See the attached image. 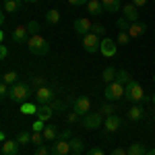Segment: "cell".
Instances as JSON below:
<instances>
[{"label":"cell","instance_id":"obj_48","mask_svg":"<svg viewBox=\"0 0 155 155\" xmlns=\"http://www.w3.org/2000/svg\"><path fill=\"white\" fill-rule=\"evenodd\" d=\"M23 2H27V4H35L37 0H23Z\"/></svg>","mask_w":155,"mask_h":155},{"label":"cell","instance_id":"obj_11","mask_svg":"<svg viewBox=\"0 0 155 155\" xmlns=\"http://www.w3.org/2000/svg\"><path fill=\"white\" fill-rule=\"evenodd\" d=\"M122 17H124L128 23H137V21H139V6H134L132 2L124 4V6H122Z\"/></svg>","mask_w":155,"mask_h":155},{"label":"cell","instance_id":"obj_24","mask_svg":"<svg viewBox=\"0 0 155 155\" xmlns=\"http://www.w3.org/2000/svg\"><path fill=\"white\" fill-rule=\"evenodd\" d=\"M21 114H25V116H35L37 114V106L31 104V101H25V104H21Z\"/></svg>","mask_w":155,"mask_h":155},{"label":"cell","instance_id":"obj_42","mask_svg":"<svg viewBox=\"0 0 155 155\" xmlns=\"http://www.w3.org/2000/svg\"><path fill=\"white\" fill-rule=\"evenodd\" d=\"M71 128H64V130H60V139H64V141H71Z\"/></svg>","mask_w":155,"mask_h":155},{"label":"cell","instance_id":"obj_9","mask_svg":"<svg viewBox=\"0 0 155 155\" xmlns=\"http://www.w3.org/2000/svg\"><path fill=\"white\" fill-rule=\"evenodd\" d=\"M35 99H37V106H39V104H52V101H54V89L48 87V85L41 87V89H37Z\"/></svg>","mask_w":155,"mask_h":155},{"label":"cell","instance_id":"obj_1","mask_svg":"<svg viewBox=\"0 0 155 155\" xmlns=\"http://www.w3.org/2000/svg\"><path fill=\"white\" fill-rule=\"evenodd\" d=\"M29 91H31V85L23 83V81H19V83H15L11 87V93L8 97L12 99V104H25V101H29Z\"/></svg>","mask_w":155,"mask_h":155},{"label":"cell","instance_id":"obj_29","mask_svg":"<svg viewBox=\"0 0 155 155\" xmlns=\"http://www.w3.org/2000/svg\"><path fill=\"white\" fill-rule=\"evenodd\" d=\"M46 21H48L50 25H56L60 21V12L54 11V8H52V11H48V12H46Z\"/></svg>","mask_w":155,"mask_h":155},{"label":"cell","instance_id":"obj_5","mask_svg":"<svg viewBox=\"0 0 155 155\" xmlns=\"http://www.w3.org/2000/svg\"><path fill=\"white\" fill-rule=\"evenodd\" d=\"M104 116L99 114V112H89L87 116H83V120H81V124H83L85 130H95V128H99L101 124H104Z\"/></svg>","mask_w":155,"mask_h":155},{"label":"cell","instance_id":"obj_13","mask_svg":"<svg viewBox=\"0 0 155 155\" xmlns=\"http://www.w3.org/2000/svg\"><path fill=\"white\" fill-rule=\"evenodd\" d=\"M52 155H71V143L64 141V139H58L52 145Z\"/></svg>","mask_w":155,"mask_h":155},{"label":"cell","instance_id":"obj_22","mask_svg":"<svg viewBox=\"0 0 155 155\" xmlns=\"http://www.w3.org/2000/svg\"><path fill=\"white\" fill-rule=\"evenodd\" d=\"M23 0H2V8L4 12H19Z\"/></svg>","mask_w":155,"mask_h":155},{"label":"cell","instance_id":"obj_52","mask_svg":"<svg viewBox=\"0 0 155 155\" xmlns=\"http://www.w3.org/2000/svg\"><path fill=\"white\" fill-rule=\"evenodd\" d=\"M153 83H155V74H153Z\"/></svg>","mask_w":155,"mask_h":155},{"label":"cell","instance_id":"obj_19","mask_svg":"<svg viewBox=\"0 0 155 155\" xmlns=\"http://www.w3.org/2000/svg\"><path fill=\"white\" fill-rule=\"evenodd\" d=\"M145 31H147V25L141 23V21L130 23V27H128V35L130 37H141V35H145Z\"/></svg>","mask_w":155,"mask_h":155},{"label":"cell","instance_id":"obj_12","mask_svg":"<svg viewBox=\"0 0 155 155\" xmlns=\"http://www.w3.org/2000/svg\"><path fill=\"white\" fill-rule=\"evenodd\" d=\"M29 37H31V35H29L27 27H15V29H12V41L19 44V46H27Z\"/></svg>","mask_w":155,"mask_h":155},{"label":"cell","instance_id":"obj_45","mask_svg":"<svg viewBox=\"0 0 155 155\" xmlns=\"http://www.w3.org/2000/svg\"><path fill=\"white\" fill-rule=\"evenodd\" d=\"M6 56H8V48L6 46H0V60H6Z\"/></svg>","mask_w":155,"mask_h":155},{"label":"cell","instance_id":"obj_31","mask_svg":"<svg viewBox=\"0 0 155 155\" xmlns=\"http://www.w3.org/2000/svg\"><path fill=\"white\" fill-rule=\"evenodd\" d=\"M31 143L39 147V145H46V139H44V132H33L31 134Z\"/></svg>","mask_w":155,"mask_h":155},{"label":"cell","instance_id":"obj_6","mask_svg":"<svg viewBox=\"0 0 155 155\" xmlns=\"http://www.w3.org/2000/svg\"><path fill=\"white\" fill-rule=\"evenodd\" d=\"M72 112H77L81 118L87 116V114L91 112V99H89L87 95H79L74 101H72Z\"/></svg>","mask_w":155,"mask_h":155},{"label":"cell","instance_id":"obj_20","mask_svg":"<svg viewBox=\"0 0 155 155\" xmlns=\"http://www.w3.org/2000/svg\"><path fill=\"white\" fill-rule=\"evenodd\" d=\"M116 77H118V71H116L114 66H106L104 72H101V81H104L106 85L114 83V81H116Z\"/></svg>","mask_w":155,"mask_h":155},{"label":"cell","instance_id":"obj_25","mask_svg":"<svg viewBox=\"0 0 155 155\" xmlns=\"http://www.w3.org/2000/svg\"><path fill=\"white\" fill-rule=\"evenodd\" d=\"M31 134H33V132H29V130H19L15 141H17L19 145H29L31 143Z\"/></svg>","mask_w":155,"mask_h":155},{"label":"cell","instance_id":"obj_21","mask_svg":"<svg viewBox=\"0 0 155 155\" xmlns=\"http://www.w3.org/2000/svg\"><path fill=\"white\" fill-rule=\"evenodd\" d=\"M19 153V143L17 141H4L2 143V155H17Z\"/></svg>","mask_w":155,"mask_h":155},{"label":"cell","instance_id":"obj_34","mask_svg":"<svg viewBox=\"0 0 155 155\" xmlns=\"http://www.w3.org/2000/svg\"><path fill=\"white\" fill-rule=\"evenodd\" d=\"M27 31H29V35H39V23L37 21H29Z\"/></svg>","mask_w":155,"mask_h":155},{"label":"cell","instance_id":"obj_15","mask_svg":"<svg viewBox=\"0 0 155 155\" xmlns=\"http://www.w3.org/2000/svg\"><path fill=\"white\" fill-rule=\"evenodd\" d=\"M44 139H46V143L58 141L60 139V128L54 126V124H46V128H44Z\"/></svg>","mask_w":155,"mask_h":155},{"label":"cell","instance_id":"obj_2","mask_svg":"<svg viewBox=\"0 0 155 155\" xmlns=\"http://www.w3.org/2000/svg\"><path fill=\"white\" fill-rule=\"evenodd\" d=\"M27 48H29V52L33 56H46L50 52V44L41 35H31L29 41H27Z\"/></svg>","mask_w":155,"mask_h":155},{"label":"cell","instance_id":"obj_46","mask_svg":"<svg viewBox=\"0 0 155 155\" xmlns=\"http://www.w3.org/2000/svg\"><path fill=\"white\" fill-rule=\"evenodd\" d=\"M110 155H128V151H126V149H122V147H118V149H114Z\"/></svg>","mask_w":155,"mask_h":155},{"label":"cell","instance_id":"obj_8","mask_svg":"<svg viewBox=\"0 0 155 155\" xmlns=\"http://www.w3.org/2000/svg\"><path fill=\"white\" fill-rule=\"evenodd\" d=\"M116 44H118V41H114L112 37H104L99 52H101L106 58H112V56H116V52H118V46H116Z\"/></svg>","mask_w":155,"mask_h":155},{"label":"cell","instance_id":"obj_36","mask_svg":"<svg viewBox=\"0 0 155 155\" xmlns=\"http://www.w3.org/2000/svg\"><path fill=\"white\" fill-rule=\"evenodd\" d=\"M91 33H95V35H104V33H106V27H104V25L101 23H93V27H91Z\"/></svg>","mask_w":155,"mask_h":155},{"label":"cell","instance_id":"obj_35","mask_svg":"<svg viewBox=\"0 0 155 155\" xmlns=\"http://www.w3.org/2000/svg\"><path fill=\"white\" fill-rule=\"evenodd\" d=\"M35 155H52V147L39 145V147H35Z\"/></svg>","mask_w":155,"mask_h":155},{"label":"cell","instance_id":"obj_17","mask_svg":"<svg viewBox=\"0 0 155 155\" xmlns=\"http://www.w3.org/2000/svg\"><path fill=\"white\" fill-rule=\"evenodd\" d=\"M104 126H106L107 132H116V130H120V126H122V120H120L116 114H112V116H107V118L104 120Z\"/></svg>","mask_w":155,"mask_h":155},{"label":"cell","instance_id":"obj_30","mask_svg":"<svg viewBox=\"0 0 155 155\" xmlns=\"http://www.w3.org/2000/svg\"><path fill=\"white\" fill-rule=\"evenodd\" d=\"M99 114H101L104 118H107V116H112V114H114V107H112V101H106L104 106L99 107Z\"/></svg>","mask_w":155,"mask_h":155},{"label":"cell","instance_id":"obj_18","mask_svg":"<svg viewBox=\"0 0 155 155\" xmlns=\"http://www.w3.org/2000/svg\"><path fill=\"white\" fill-rule=\"evenodd\" d=\"M87 11H89L91 17H101V15L106 12V8H104L101 0H89V2H87Z\"/></svg>","mask_w":155,"mask_h":155},{"label":"cell","instance_id":"obj_41","mask_svg":"<svg viewBox=\"0 0 155 155\" xmlns=\"http://www.w3.org/2000/svg\"><path fill=\"white\" fill-rule=\"evenodd\" d=\"M77 120H79V114H77V112H71V114L66 116V122H68V124H74Z\"/></svg>","mask_w":155,"mask_h":155},{"label":"cell","instance_id":"obj_33","mask_svg":"<svg viewBox=\"0 0 155 155\" xmlns=\"http://www.w3.org/2000/svg\"><path fill=\"white\" fill-rule=\"evenodd\" d=\"M31 87H33V89H41V87H46V79H44V77H33V79H31Z\"/></svg>","mask_w":155,"mask_h":155},{"label":"cell","instance_id":"obj_43","mask_svg":"<svg viewBox=\"0 0 155 155\" xmlns=\"http://www.w3.org/2000/svg\"><path fill=\"white\" fill-rule=\"evenodd\" d=\"M87 2H89V0H68V4H72V6H87Z\"/></svg>","mask_w":155,"mask_h":155},{"label":"cell","instance_id":"obj_32","mask_svg":"<svg viewBox=\"0 0 155 155\" xmlns=\"http://www.w3.org/2000/svg\"><path fill=\"white\" fill-rule=\"evenodd\" d=\"M116 81H118V83H122V85H128L132 79H130V74H128L126 71H118V77H116Z\"/></svg>","mask_w":155,"mask_h":155},{"label":"cell","instance_id":"obj_51","mask_svg":"<svg viewBox=\"0 0 155 155\" xmlns=\"http://www.w3.org/2000/svg\"><path fill=\"white\" fill-rule=\"evenodd\" d=\"M153 122H155V112H153Z\"/></svg>","mask_w":155,"mask_h":155},{"label":"cell","instance_id":"obj_10","mask_svg":"<svg viewBox=\"0 0 155 155\" xmlns=\"http://www.w3.org/2000/svg\"><path fill=\"white\" fill-rule=\"evenodd\" d=\"M91 27H93V23H91L87 17H81V19L74 21V31H77V35H81V37H85L87 33H91Z\"/></svg>","mask_w":155,"mask_h":155},{"label":"cell","instance_id":"obj_39","mask_svg":"<svg viewBox=\"0 0 155 155\" xmlns=\"http://www.w3.org/2000/svg\"><path fill=\"white\" fill-rule=\"evenodd\" d=\"M31 128H33V132H44V128H46V122H44V120H35Z\"/></svg>","mask_w":155,"mask_h":155},{"label":"cell","instance_id":"obj_27","mask_svg":"<svg viewBox=\"0 0 155 155\" xmlns=\"http://www.w3.org/2000/svg\"><path fill=\"white\" fill-rule=\"evenodd\" d=\"M2 83H6V85H15V83H19V74H17V72L15 71H8V72H4V74H2Z\"/></svg>","mask_w":155,"mask_h":155},{"label":"cell","instance_id":"obj_38","mask_svg":"<svg viewBox=\"0 0 155 155\" xmlns=\"http://www.w3.org/2000/svg\"><path fill=\"white\" fill-rule=\"evenodd\" d=\"M116 27H118L120 31H128V27H130V23L124 19V17H120L118 21H116Z\"/></svg>","mask_w":155,"mask_h":155},{"label":"cell","instance_id":"obj_3","mask_svg":"<svg viewBox=\"0 0 155 155\" xmlns=\"http://www.w3.org/2000/svg\"><path fill=\"white\" fill-rule=\"evenodd\" d=\"M124 97H126L128 101H132V104H143L147 95H145V89L141 87V83L132 79L130 83L126 85V95Z\"/></svg>","mask_w":155,"mask_h":155},{"label":"cell","instance_id":"obj_40","mask_svg":"<svg viewBox=\"0 0 155 155\" xmlns=\"http://www.w3.org/2000/svg\"><path fill=\"white\" fill-rule=\"evenodd\" d=\"M50 106L54 107V112H62V110L66 107V104H64V101H58V99H54V101H52Z\"/></svg>","mask_w":155,"mask_h":155},{"label":"cell","instance_id":"obj_7","mask_svg":"<svg viewBox=\"0 0 155 155\" xmlns=\"http://www.w3.org/2000/svg\"><path fill=\"white\" fill-rule=\"evenodd\" d=\"M83 48H85V52H89V54L99 52V48H101V39H99V35H95V33H87V35L83 37Z\"/></svg>","mask_w":155,"mask_h":155},{"label":"cell","instance_id":"obj_53","mask_svg":"<svg viewBox=\"0 0 155 155\" xmlns=\"http://www.w3.org/2000/svg\"><path fill=\"white\" fill-rule=\"evenodd\" d=\"M71 155H74V153H71Z\"/></svg>","mask_w":155,"mask_h":155},{"label":"cell","instance_id":"obj_44","mask_svg":"<svg viewBox=\"0 0 155 155\" xmlns=\"http://www.w3.org/2000/svg\"><path fill=\"white\" fill-rule=\"evenodd\" d=\"M87 155H106V153H104L99 147H93V149H89V151H87Z\"/></svg>","mask_w":155,"mask_h":155},{"label":"cell","instance_id":"obj_14","mask_svg":"<svg viewBox=\"0 0 155 155\" xmlns=\"http://www.w3.org/2000/svg\"><path fill=\"white\" fill-rule=\"evenodd\" d=\"M52 116H54V107L50 106V104H39V106H37V114H35V118H37V120H44V122H48Z\"/></svg>","mask_w":155,"mask_h":155},{"label":"cell","instance_id":"obj_23","mask_svg":"<svg viewBox=\"0 0 155 155\" xmlns=\"http://www.w3.org/2000/svg\"><path fill=\"white\" fill-rule=\"evenodd\" d=\"M101 4H104L106 12H118V11H122V2H120V0H101Z\"/></svg>","mask_w":155,"mask_h":155},{"label":"cell","instance_id":"obj_26","mask_svg":"<svg viewBox=\"0 0 155 155\" xmlns=\"http://www.w3.org/2000/svg\"><path fill=\"white\" fill-rule=\"evenodd\" d=\"M68 143H71V153H74V155H81V153H83L85 145H83L81 139H71Z\"/></svg>","mask_w":155,"mask_h":155},{"label":"cell","instance_id":"obj_4","mask_svg":"<svg viewBox=\"0 0 155 155\" xmlns=\"http://www.w3.org/2000/svg\"><path fill=\"white\" fill-rule=\"evenodd\" d=\"M124 95H126V85L118 83V81L106 85V91H104L106 101H118V99H122Z\"/></svg>","mask_w":155,"mask_h":155},{"label":"cell","instance_id":"obj_50","mask_svg":"<svg viewBox=\"0 0 155 155\" xmlns=\"http://www.w3.org/2000/svg\"><path fill=\"white\" fill-rule=\"evenodd\" d=\"M151 104H153V106H155V93H153V95H151Z\"/></svg>","mask_w":155,"mask_h":155},{"label":"cell","instance_id":"obj_49","mask_svg":"<svg viewBox=\"0 0 155 155\" xmlns=\"http://www.w3.org/2000/svg\"><path fill=\"white\" fill-rule=\"evenodd\" d=\"M147 155H155V149H151V151H147Z\"/></svg>","mask_w":155,"mask_h":155},{"label":"cell","instance_id":"obj_28","mask_svg":"<svg viewBox=\"0 0 155 155\" xmlns=\"http://www.w3.org/2000/svg\"><path fill=\"white\" fill-rule=\"evenodd\" d=\"M128 155H147V151H145V147L141 143H132V145H128Z\"/></svg>","mask_w":155,"mask_h":155},{"label":"cell","instance_id":"obj_37","mask_svg":"<svg viewBox=\"0 0 155 155\" xmlns=\"http://www.w3.org/2000/svg\"><path fill=\"white\" fill-rule=\"evenodd\" d=\"M128 39H130L128 31H120V33H118V39H116V41H118L120 46H126V44H128Z\"/></svg>","mask_w":155,"mask_h":155},{"label":"cell","instance_id":"obj_16","mask_svg":"<svg viewBox=\"0 0 155 155\" xmlns=\"http://www.w3.org/2000/svg\"><path fill=\"white\" fill-rule=\"evenodd\" d=\"M126 116H128V120H130V122H139V120L145 116V107L141 106V104H134V106L128 107Z\"/></svg>","mask_w":155,"mask_h":155},{"label":"cell","instance_id":"obj_47","mask_svg":"<svg viewBox=\"0 0 155 155\" xmlns=\"http://www.w3.org/2000/svg\"><path fill=\"white\" fill-rule=\"evenodd\" d=\"M130 2L134 6H145V4H147V0H130Z\"/></svg>","mask_w":155,"mask_h":155}]
</instances>
